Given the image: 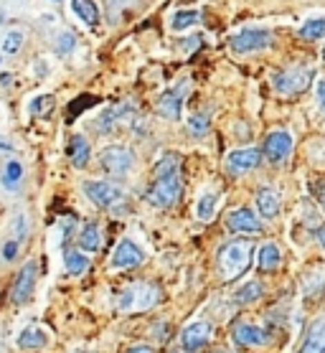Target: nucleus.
<instances>
[{
  "label": "nucleus",
  "mask_w": 325,
  "mask_h": 353,
  "mask_svg": "<svg viewBox=\"0 0 325 353\" xmlns=\"http://www.w3.org/2000/svg\"><path fill=\"white\" fill-rule=\"evenodd\" d=\"M84 191H87L89 199L95 201L97 206H102V209H110V206H115V203L122 201L119 188H115L112 183H104V181H89V183L84 185Z\"/></svg>",
  "instance_id": "obj_8"
},
{
  "label": "nucleus",
  "mask_w": 325,
  "mask_h": 353,
  "mask_svg": "<svg viewBox=\"0 0 325 353\" xmlns=\"http://www.w3.org/2000/svg\"><path fill=\"white\" fill-rule=\"evenodd\" d=\"M279 206H282V201H279V193L275 188H262V191L257 193V209H259V214L264 219L277 216Z\"/></svg>",
  "instance_id": "obj_15"
},
{
  "label": "nucleus",
  "mask_w": 325,
  "mask_h": 353,
  "mask_svg": "<svg viewBox=\"0 0 325 353\" xmlns=\"http://www.w3.org/2000/svg\"><path fill=\"white\" fill-rule=\"evenodd\" d=\"M63 262H66V270L72 274H84L89 270V257L87 254H81V252H74V249H69L66 254H63Z\"/></svg>",
  "instance_id": "obj_22"
},
{
  "label": "nucleus",
  "mask_w": 325,
  "mask_h": 353,
  "mask_svg": "<svg viewBox=\"0 0 325 353\" xmlns=\"http://www.w3.org/2000/svg\"><path fill=\"white\" fill-rule=\"evenodd\" d=\"M297 353H325V321L315 323L310 333L302 341L300 351Z\"/></svg>",
  "instance_id": "obj_17"
},
{
  "label": "nucleus",
  "mask_w": 325,
  "mask_h": 353,
  "mask_svg": "<svg viewBox=\"0 0 325 353\" xmlns=\"http://www.w3.org/2000/svg\"><path fill=\"white\" fill-rule=\"evenodd\" d=\"M290 153H293V137H290V132H282V130H279V132H272V135L267 137L264 155H267L272 163L285 161Z\"/></svg>",
  "instance_id": "obj_10"
},
{
  "label": "nucleus",
  "mask_w": 325,
  "mask_h": 353,
  "mask_svg": "<svg viewBox=\"0 0 325 353\" xmlns=\"http://www.w3.org/2000/svg\"><path fill=\"white\" fill-rule=\"evenodd\" d=\"M158 303V290L152 288V285H143V282H137L132 288H127L122 295H119V303L117 307L122 313H137V310H148Z\"/></svg>",
  "instance_id": "obj_3"
},
{
  "label": "nucleus",
  "mask_w": 325,
  "mask_h": 353,
  "mask_svg": "<svg viewBox=\"0 0 325 353\" xmlns=\"http://www.w3.org/2000/svg\"><path fill=\"white\" fill-rule=\"evenodd\" d=\"M183 94H186V87H178L173 89V92H168V94L160 97V114L163 117H170V120H175L178 114H181V105H183Z\"/></svg>",
  "instance_id": "obj_16"
},
{
  "label": "nucleus",
  "mask_w": 325,
  "mask_h": 353,
  "mask_svg": "<svg viewBox=\"0 0 325 353\" xmlns=\"http://www.w3.org/2000/svg\"><path fill=\"white\" fill-rule=\"evenodd\" d=\"M72 8L87 26L99 23V10H97L95 0H72Z\"/></svg>",
  "instance_id": "obj_21"
},
{
  "label": "nucleus",
  "mask_w": 325,
  "mask_h": 353,
  "mask_svg": "<svg viewBox=\"0 0 325 353\" xmlns=\"http://www.w3.org/2000/svg\"><path fill=\"white\" fill-rule=\"evenodd\" d=\"M178 155H166L163 161L155 165V183H152L148 199L155 203V206H173L175 201L181 199V176H178Z\"/></svg>",
  "instance_id": "obj_1"
},
{
  "label": "nucleus",
  "mask_w": 325,
  "mask_h": 353,
  "mask_svg": "<svg viewBox=\"0 0 325 353\" xmlns=\"http://www.w3.org/2000/svg\"><path fill=\"white\" fill-rule=\"evenodd\" d=\"M302 39H320V36H325V18H315V21H308V23L300 28Z\"/></svg>",
  "instance_id": "obj_28"
},
{
  "label": "nucleus",
  "mask_w": 325,
  "mask_h": 353,
  "mask_svg": "<svg viewBox=\"0 0 325 353\" xmlns=\"http://www.w3.org/2000/svg\"><path fill=\"white\" fill-rule=\"evenodd\" d=\"M132 112V105H119L115 107V110H107V112L102 114V120H99V128H102V132H110V128H115L122 117H127V114Z\"/></svg>",
  "instance_id": "obj_23"
},
{
  "label": "nucleus",
  "mask_w": 325,
  "mask_h": 353,
  "mask_svg": "<svg viewBox=\"0 0 325 353\" xmlns=\"http://www.w3.org/2000/svg\"><path fill=\"white\" fill-rule=\"evenodd\" d=\"M323 59H325V48H323Z\"/></svg>",
  "instance_id": "obj_41"
},
{
  "label": "nucleus",
  "mask_w": 325,
  "mask_h": 353,
  "mask_svg": "<svg viewBox=\"0 0 325 353\" xmlns=\"http://www.w3.org/2000/svg\"><path fill=\"white\" fill-rule=\"evenodd\" d=\"M69 158H72V163L77 168H84V165H87V161H89L87 137H81V135L72 137V143H69Z\"/></svg>",
  "instance_id": "obj_19"
},
{
  "label": "nucleus",
  "mask_w": 325,
  "mask_h": 353,
  "mask_svg": "<svg viewBox=\"0 0 325 353\" xmlns=\"http://www.w3.org/2000/svg\"><path fill=\"white\" fill-rule=\"evenodd\" d=\"M188 128H190V135L204 137L208 132V117L206 114H196V117H190Z\"/></svg>",
  "instance_id": "obj_31"
},
{
  "label": "nucleus",
  "mask_w": 325,
  "mask_h": 353,
  "mask_svg": "<svg viewBox=\"0 0 325 353\" xmlns=\"http://www.w3.org/2000/svg\"><path fill=\"white\" fill-rule=\"evenodd\" d=\"M13 234H16V241L26 239V234H28V224H26L23 214H18V216L13 219Z\"/></svg>",
  "instance_id": "obj_33"
},
{
  "label": "nucleus",
  "mask_w": 325,
  "mask_h": 353,
  "mask_svg": "<svg viewBox=\"0 0 325 353\" xmlns=\"http://www.w3.org/2000/svg\"><path fill=\"white\" fill-rule=\"evenodd\" d=\"M262 295V282H257V280H252V282H246L244 288L239 290L237 292V303H252V300H257V297Z\"/></svg>",
  "instance_id": "obj_26"
},
{
  "label": "nucleus",
  "mask_w": 325,
  "mask_h": 353,
  "mask_svg": "<svg viewBox=\"0 0 325 353\" xmlns=\"http://www.w3.org/2000/svg\"><path fill=\"white\" fill-rule=\"evenodd\" d=\"M127 353H152L150 345H135V348H130Z\"/></svg>",
  "instance_id": "obj_36"
},
{
  "label": "nucleus",
  "mask_w": 325,
  "mask_h": 353,
  "mask_svg": "<svg viewBox=\"0 0 325 353\" xmlns=\"http://www.w3.org/2000/svg\"><path fill=\"white\" fill-rule=\"evenodd\" d=\"M279 262H282V252H279L277 244H275V241L262 244V249H259V270H264V272H275V270L279 267Z\"/></svg>",
  "instance_id": "obj_18"
},
{
  "label": "nucleus",
  "mask_w": 325,
  "mask_h": 353,
  "mask_svg": "<svg viewBox=\"0 0 325 353\" xmlns=\"http://www.w3.org/2000/svg\"><path fill=\"white\" fill-rule=\"evenodd\" d=\"M99 163L107 173H115V176H125L127 170L132 168V153L122 148V145H110L104 148L102 155H99Z\"/></svg>",
  "instance_id": "obj_4"
},
{
  "label": "nucleus",
  "mask_w": 325,
  "mask_h": 353,
  "mask_svg": "<svg viewBox=\"0 0 325 353\" xmlns=\"http://www.w3.org/2000/svg\"><path fill=\"white\" fill-rule=\"evenodd\" d=\"M48 343V336L43 333L41 328H26L21 336H18V345L21 348H31V351H36V348H43V345Z\"/></svg>",
  "instance_id": "obj_20"
},
{
  "label": "nucleus",
  "mask_w": 325,
  "mask_h": 353,
  "mask_svg": "<svg viewBox=\"0 0 325 353\" xmlns=\"http://www.w3.org/2000/svg\"><path fill=\"white\" fill-rule=\"evenodd\" d=\"M16 257H18V241L16 239L6 241V247H3V259H6V262H13Z\"/></svg>",
  "instance_id": "obj_34"
},
{
  "label": "nucleus",
  "mask_w": 325,
  "mask_h": 353,
  "mask_svg": "<svg viewBox=\"0 0 325 353\" xmlns=\"http://www.w3.org/2000/svg\"><path fill=\"white\" fill-rule=\"evenodd\" d=\"M234 341L239 345H264L270 341V336L254 323H237L234 325Z\"/></svg>",
  "instance_id": "obj_14"
},
{
  "label": "nucleus",
  "mask_w": 325,
  "mask_h": 353,
  "mask_svg": "<svg viewBox=\"0 0 325 353\" xmlns=\"http://www.w3.org/2000/svg\"><path fill=\"white\" fill-rule=\"evenodd\" d=\"M21 43H23V36L21 33H10L8 39L3 41V48H6V54H16L18 48H21Z\"/></svg>",
  "instance_id": "obj_32"
},
{
  "label": "nucleus",
  "mask_w": 325,
  "mask_h": 353,
  "mask_svg": "<svg viewBox=\"0 0 325 353\" xmlns=\"http://www.w3.org/2000/svg\"><path fill=\"white\" fill-rule=\"evenodd\" d=\"M0 150H10V145H8V143H3V140H0Z\"/></svg>",
  "instance_id": "obj_40"
},
{
  "label": "nucleus",
  "mask_w": 325,
  "mask_h": 353,
  "mask_svg": "<svg viewBox=\"0 0 325 353\" xmlns=\"http://www.w3.org/2000/svg\"><path fill=\"white\" fill-rule=\"evenodd\" d=\"M21 178H23V165L16 161H10L8 165H6V170H3V185H6V188H13V185H18Z\"/></svg>",
  "instance_id": "obj_27"
},
{
  "label": "nucleus",
  "mask_w": 325,
  "mask_h": 353,
  "mask_svg": "<svg viewBox=\"0 0 325 353\" xmlns=\"http://www.w3.org/2000/svg\"><path fill=\"white\" fill-rule=\"evenodd\" d=\"M74 48V36L72 33H63L61 39H59V54H69Z\"/></svg>",
  "instance_id": "obj_35"
},
{
  "label": "nucleus",
  "mask_w": 325,
  "mask_h": 353,
  "mask_svg": "<svg viewBox=\"0 0 325 353\" xmlns=\"http://www.w3.org/2000/svg\"><path fill=\"white\" fill-rule=\"evenodd\" d=\"M270 41H272L270 31H262V28H254L252 31V28H246V31H242L239 36L231 39V48L246 54V51H259V48H264Z\"/></svg>",
  "instance_id": "obj_7"
},
{
  "label": "nucleus",
  "mask_w": 325,
  "mask_h": 353,
  "mask_svg": "<svg viewBox=\"0 0 325 353\" xmlns=\"http://www.w3.org/2000/svg\"><path fill=\"white\" fill-rule=\"evenodd\" d=\"M48 110H54V97L51 94H41L31 102V114H36V117L48 114Z\"/></svg>",
  "instance_id": "obj_29"
},
{
  "label": "nucleus",
  "mask_w": 325,
  "mask_h": 353,
  "mask_svg": "<svg viewBox=\"0 0 325 353\" xmlns=\"http://www.w3.org/2000/svg\"><path fill=\"white\" fill-rule=\"evenodd\" d=\"M231 232H244V234H259L262 232V219L257 216L252 209H239L229 216Z\"/></svg>",
  "instance_id": "obj_13"
},
{
  "label": "nucleus",
  "mask_w": 325,
  "mask_h": 353,
  "mask_svg": "<svg viewBox=\"0 0 325 353\" xmlns=\"http://www.w3.org/2000/svg\"><path fill=\"white\" fill-rule=\"evenodd\" d=\"M310 81H313V69H308V66H295V69H287V72H282V74L275 77L277 89L279 92H285V94H293V92H302V89H308Z\"/></svg>",
  "instance_id": "obj_5"
},
{
  "label": "nucleus",
  "mask_w": 325,
  "mask_h": 353,
  "mask_svg": "<svg viewBox=\"0 0 325 353\" xmlns=\"http://www.w3.org/2000/svg\"><path fill=\"white\" fill-rule=\"evenodd\" d=\"M211 323L206 321H196L190 323L188 328L181 333V343L183 348H188V351H199L201 345H206L211 341Z\"/></svg>",
  "instance_id": "obj_9"
},
{
  "label": "nucleus",
  "mask_w": 325,
  "mask_h": 353,
  "mask_svg": "<svg viewBox=\"0 0 325 353\" xmlns=\"http://www.w3.org/2000/svg\"><path fill=\"white\" fill-rule=\"evenodd\" d=\"M216 206H219V196H216V193H206V196H201L196 216H199L201 221H211L214 214H216Z\"/></svg>",
  "instance_id": "obj_25"
},
{
  "label": "nucleus",
  "mask_w": 325,
  "mask_h": 353,
  "mask_svg": "<svg viewBox=\"0 0 325 353\" xmlns=\"http://www.w3.org/2000/svg\"><path fill=\"white\" fill-rule=\"evenodd\" d=\"M201 18L199 10H181L173 16V28H186V26H193Z\"/></svg>",
  "instance_id": "obj_30"
},
{
  "label": "nucleus",
  "mask_w": 325,
  "mask_h": 353,
  "mask_svg": "<svg viewBox=\"0 0 325 353\" xmlns=\"http://www.w3.org/2000/svg\"><path fill=\"white\" fill-rule=\"evenodd\" d=\"M262 161V150L257 148H244V150H234V153L226 158V165H229L231 173H246V170H254Z\"/></svg>",
  "instance_id": "obj_11"
},
{
  "label": "nucleus",
  "mask_w": 325,
  "mask_h": 353,
  "mask_svg": "<svg viewBox=\"0 0 325 353\" xmlns=\"http://www.w3.org/2000/svg\"><path fill=\"white\" fill-rule=\"evenodd\" d=\"M317 239H320V244L325 247V226H320V229H317Z\"/></svg>",
  "instance_id": "obj_38"
},
{
  "label": "nucleus",
  "mask_w": 325,
  "mask_h": 353,
  "mask_svg": "<svg viewBox=\"0 0 325 353\" xmlns=\"http://www.w3.org/2000/svg\"><path fill=\"white\" fill-rule=\"evenodd\" d=\"M143 249L137 247L132 239H122L117 244V249L112 252V259H110V267L112 270H127V267H137L143 265Z\"/></svg>",
  "instance_id": "obj_6"
},
{
  "label": "nucleus",
  "mask_w": 325,
  "mask_h": 353,
  "mask_svg": "<svg viewBox=\"0 0 325 353\" xmlns=\"http://www.w3.org/2000/svg\"><path fill=\"white\" fill-rule=\"evenodd\" d=\"M317 199H320V206L325 209V185L320 188V193H317Z\"/></svg>",
  "instance_id": "obj_39"
},
{
  "label": "nucleus",
  "mask_w": 325,
  "mask_h": 353,
  "mask_svg": "<svg viewBox=\"0 0 325 353\" xmlns=\"http://www.w3.org/2000/svg\"><path fill=\"white\" fill-rule=\"evenodd\" d=\"M317 97H320V102L325 105V79L320 81V84H317Z\"/></svg>",
  "instance_id": "obj_37"
},
{
  "label": "nucleus",
  "mask_w": 325,
  "mask_h": 353,
  "mask_svg": "<svg viewBox=\"0 0 325 353\" xmlns=\"http://www.w3.org/2000/svg\"><path fill=\"white\" fill-rule=\"evenodd\" d=\"M79 247L84 252H97V249L102 247V236H99V229L95 224L84 226V232L79 234Z\"/></svg>",
  "instance_id": "obj_24"
},
{
  "label": "nucleus",
  "mask_w": 325,
  "mask_h": 353,
  "mask_svg": "<svg viewBox=\"0 0 325 353\" xmlns=\"http://www.w3.org/2000/svg\"><path fill=\"white\" fill-rule=\"evenodd\" d=\"M252 241L249 239H234L219 252V267L226 280H237L246 272V267L252 262Z\"/></svg>",
  "instance_id": "obj_2"
},
{
  "label": "nucleus",
  "mask_w": 325,
  "mask_h": 353,
  "mask_svg": "<svg viewBox=\"0 0 325 353\" xmlns=\"http://www.w3.org/2000/svg\"><path fill=\"white\" fill-rule=\"evenodd\" d=\"M33 285H36V265L26 262L16 277V285H13V300L16 303H26L33 292Z\"/></svg>",
  "instance_id": "obj_12"
}]
</instances>
